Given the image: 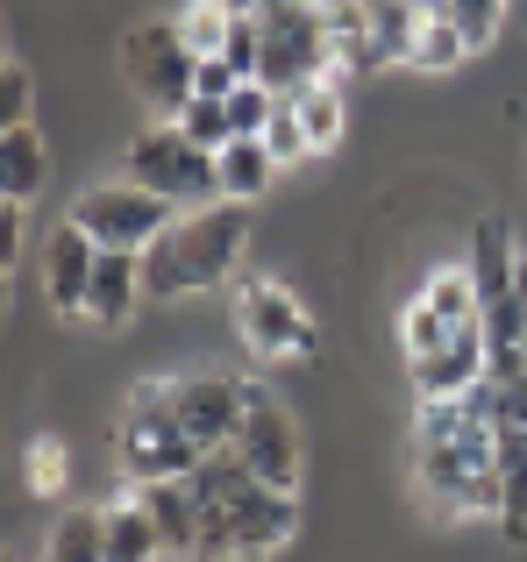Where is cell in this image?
<instances>
[{"mask_svg":"<svg viewBox=\"0 0 527 562\" xmlns=\"http://www.w3.org/2000/svg\"><path fill=\"white\" fill-rule=\"evenodd\" d=\"M136 498H143V513L157 520V535H165V555L193 562V549H200V492H193V477L136 484Z\"/></svg>","mask_w":527,"mask_h":562,"instance_id":"cell-14","label":"cell"},{"mask_svg":"<svg viewBox=\"0 0 527 562\" xmlns=\"http://www.w3.org/2000/svg\"><path fill=\"white\" fill-rule=\"evenodd\" d=\"M186 263H179V235H157L150 249H143V300H186Z\"/></svg>","mask_w":527,"mask_h":562,"instance_id":"cell-24","label":"cell"},{"mask_svg":"<svg viewBox=\"0 0 527 562\" xmlns=\"http://www.w3.org/2000/svg\"><path fill=\"white\" fill-rule=\"evenodd\" d=\"M292 108H300V122H306V143H314V150H328L335 136H343V79H314V86H300V93H292Z\"/></svg>","mask_w":527,"mask_h":562,"instance_id":"cell-22","label":"cell"},{"mask_svg":"<svg viewBox=\"0 0 527 562\" xmlns=\"http://www.w3.org/2000/svg\"><path fill=\"white\" fill-rule=\"evenodd\" d=\"M264 29V65L257 79L271 93H300V86L328 79L335 71V22H328V0H306V8H271L257 14Z\"/></svg>","mask_w":527,"mask_h":562,"instance_id":"cell-4","label":"cell"},{"mask_svg":"<svg viewBox=\"0 0 527 562\" xmlns=\"http://www.w3.org/2000/svg\"><path fill=\"white\" fill-rule=\"evenodd\" d=\"M171 398H179V420L200 449H228L243 427V406H250V384L228 371H186L171 378Z\"/></svg>","mask_w":527,"mask_h":562,"instance_id":"cell-10","label":"cell"},{"mask_svg":"<svg viewBox=\"0 0 527 562\" xmlns=\"http://www.w3.org/2000/svg\"><path fill=\"white\" fill-rule=\"evenodd\" d=\"M93 263H100V243L79 228V221L51 228V243H43V292H51L57 314H86V285H93Z\"/></svg>","mask_w":527,"mask_h":562,"instance_id":"cell-12","label":"cell"},{"mask_svg":"<svg viewBox=\"0 0 527 562\" xmlns=\"http://www.w3.org/2000/svg\"><path fill=\"white\" fill-rule=\"evenodd\" d=\"M165 555V535L143 513V498L128 492V506H108V562H157Z\"/></svg>","mask_w":527,"mask_h":562,"instance_id":"cell-19","label":"cell"},{"mask_svg":"<svg viewBox=\"0 0 527 562\" xmlns=\"http://www.w3.org/2000/svg\"><path fill=\"white\" fill-rule=\"evenodd\" d=\"M500 527L527 541V427H500Z\"/></svg>","mask_w":527,"mask_h":562,"instance_id":"cell-18","label":"cell"},{"mask_svg":"<svg viewBox=\"0 0 527 562\" xmlns=\"http://www.w3.org/2000/svg\"><path fill=\"white\" fill-rule=\"evenodd\" d=\"M236 14H271V8H306V0H228Z\"/></svg>","mask_w":527,"mask_h":562,"instance_id":"cell-34","label":"cell"},{"mask_svg":"<svg viewBox=\"0 0 527 562\" xmlns=\"http://www.w3.org/2000/svg\"><path fill=\"white\" fill-rule=\"evenodd\" d=\"M228 449H236L264 484L300 492V427H292V413L278 406L271 392H257V384H250V406H243V427H236Z\"/></svg>","mask_w":527,"mask_h":562,"instance_id":"cell-9","label":"cell"},{"mask_svg":"<svg viewBox=\"0 0 527 562\" xmlns=\"http://www.w3.org/2000/svg\"><path fill=\"white\" fill-rule=\"evenodd\" d=\"M520 328H527V257H520Z\"/></svg>","mask_w":527,"mask_h":562,"instance_id":"cell-35","label":"cell"},{"mask_svg":"<svg viewBox=\"0 0 527 562\" xmlns=\"http://www.w3.org/2000/svg\"><path fill=\"white\" fill-rule=\"evenodd\" d=\"M114 456H122L128 484H157V477H193L200 470V441L186 435L179 420V398H171V378L165 384H136L122 406V420H114Z\"/></svg>","mask_w":527,"mask_h":562,"instance_id":"cell-2","label":"cell"},{"mask_svg":"<svg viewBox=\"0 0 527 562\" xmlns=\"http://www.w3.org/2000/svg\"><path fill=\"white\" fill-rule=\"evenodd\" d=\"M414 8H421V14H449V0H414Z\"/></svg>","mask_w":527,"mask_h":562,"instance_id":"cell-36","label":"cell"},{"mask_svg":"<svg viewBox=\"0 0 527 562\" xmlns=\"http://www.w3.org/2000/svg\"><path fill=\"white\" fill-rule=\"evenodd\" d=\"M278 171H285V165L271 157V143H264V136H228L222 143V200H243V206H250L257 192L278 179Z\"/></svg>","mask_w":527,"mask_h":562,"instance_id":"cell-17","label":"cell"},{"mask_svg":"<svg viewBox=\"0 0 527 562\" xmlns=\"http://www.w3.org/2000/svg\"><path fill=\"white\" fill-rule=\"evenodd\" d=\"M43 562H108V513H65L43 541Z\"/></svg>","mask_w":527,"mask_h":562,"instance_id":"cell-20","label":"cell"},{"mask_svg":"<svg viewBox=\"0 0 527 562\" xmlns=\"http://www.w3.org/2000/svg\"><path fill=\"white\" fill-rule=\"evenodd\" d=\"M136 306H143V249H100L93 285H86V321L122 328Z\"/></svg>","mask_w":527,"mask_h":562,"instance_id":"cell-13","label":"cell"},{"mask_svg":"<svg viewBox=\"0 0 527 562\" xmlns=\"http://www.w3.org/2000/svg\"><path fill=\"white\" fill-rule=\"evenodd\" d=\"M171 122H179L193 143H208V150H222V143L236 136V122H228V100H208V93H193L179 114H171Z\"/></svg>","mask_w":527,"mask_h":562,"instance_id":"cell-27","label":"cell"},{"mask_svg":"<svg viewBox=\"0 0 527 562\" xmlns=\"http://www.w3.org/2000/svg\"><path fill=\"white\" fill-rule=\"evenodd\" d=\"M122 79L136 86V100L150 114H179L186 100H193V79H200V57L193 43L179 36V22H143L122 36Z\"/></svg>","mask_w":527,"mask_h":562,"instance_id":"cell-5","label":"cell"},{"mask_svg":"<svg viewBox=\"0 0 527 562\" xmlns=\"http://www.w3.org/2000/svg\"><path fill=\"white\" fill-rule=\"evenodd\" d=\"M222 57L236 65V79H257V65H264V29H257V14H236V22H228Z\"/></svg>","mask_w":527,"mask_h":562,"instance_id":"cell-32","label":"cell"},{"mask_svg":"<svg viewBox=\"0 0 527 562\" xmlns=\"http://www.w3.org/2000/svg\"><path fill=\"white\" fill-rule=\"evenodd\" d=\"M71 221H79L100 249H150L157 235L179 221V206H171L165 192L136 186V179H114V186L79 192V200H71Z\"/></svg>","mask_w":527,"mask_h":562,"instance_id":"cell-6","label":"cell"},{"mask_svg":"<svg viewBox=\"0 0 527 562\" xmlns=\"http://www.w3.org/2000/svg\"><path fill=\"white\" fill-rule=\"evenodd\" d=\"M363 22H371L378 65H392V57H414V29H421V8H414V0H363Z\"/></svg>","mask_w":527,"mask_h":562,"instance_id":"cell-21","label":"cell"},{"mask_svg":"<svg viewBox=\"0 0 527 562\" xmlns=\"http://www.w3.org/2000/svg\"><path fill=\"white\" fill-rule=\"evenodd\" d=\"M463 57H471L463 29L449 22V14H421V29H414V57H406V65H421V71H449V65H463Z\"/></svg>","mask_w":527,"mask_h":562,"instance_id":"cell-23","label":"cell"},{"mask_svg":"<svg viewBox=\"0 0 527 562\" xmlns=\"http://www.w3.org/2000/svg\"><path fill=\"white\" fill-rule=\"evenodd\" d=\"M236 321H243V342H250L257 357H292V363H300V357H314V349H321L306 306L292 300L278 278H250V285H243Z\"/></svg>","mask_w":527,"mask_h":562,"instance_id":"cell-8","label":"cell"},{"mask_svg":"<svg viewBox=\"0 0 527 562\" xmlns=\"http://www.w3.org/2000/svg\"><path fill=\"white\" fill-rule=\"evenodd\" d=\"M122 171H128L136 186L165 192L171 206H208V200H222V150L193 143L179 122H157V128H143V136L128 143Z\"/></svg>","mask_w":527,"mask_h":562,"instance_id":"cell-3","label":"cell"},{"mask_svg":"<svg viewBox=\"0 0 527 562\" xmlns=\"http://www.w3.org/2000/svg\"><path fill=\"white\" fill-rule=\"evenodd\" d=\"M43 179H51V143L36 136V122L0 128V200H36Z\"/></svg>","mask_w":527,"mask_h":562,"instance_id":"cell-16","label":"cell"},{"mask_svg":"<svg viewBox=\"0 0 527 562\" xmlns=\"http://www.w3.org/2000/svg\"><path fill=\"white\" fill-rule=\"evenodd\" d=\"M179 235V263H186V285L214 292L222 278H236L243 249H250V206L243 200H208V206H186L171 221Z\"/></svg>","mask_w":527,"mask_h":562,"instance_id":"cell-7","label":"cell"},{"mask_svg":"<svg viewBox=\"0 0 527 562\" xmlns=\"http://www.w3.org/2000/svg\"><path fill=\"white\" fill-rule=\"evenodd\" d=\"M506 8H514V0H449V22L463 29V43H471V50H492V43H500V29H506Z\"/></svg>","mask_w":527,"mask_h":562,"instance_id":"cell-26","label":"cell"},{"mask_svg":"<svg viewBox=\"0 0 527 562\" xmlns=\"http://www.w3.org/2000/svg\"><path fill=\"white\" fill-rule=\"evenodd\" d=\"M29 114H36V79H29L22 57H8V65H0V128L29 122Z\"/></svg>","mask_w":527,"mask_h":562,"instance_id":"cell-30","label":"cell"},{"mask_svg":"<svg viewBox=\"0 0 527 562\" xmlns=\"http://www.w3.org/2000/svg\"><path fill=\"white\" fill-rule=\"evenodd\" d=\"M22 243H29L22 200H0V271H14V263H22Z\"/></svg>","mask_w":527,"mask_h":562,"instance_id":"cell-33","label":"cell"},{"mask_svg":"<svg viewBox=\"0 0 527 562\" xmlns=\"http://www.w3.org/2000/svg\"><path fill=\"white\" fill-rule=\"evenodd\" d=\"M228 22H236V8H228V0H186V14H179V36L193 43V57H222V43H228Z\"/></svg>","mask_w":527,"mask_h":562,"instance_id":"cell-25","label":"cell"},{"mask_svg":"<svg viewBox=\"0 0 527 562\" xmlns=\"http://www.w3.org/2000/svg\"><path fill=\"white\" fill-rule=\"evenodd\" d=\"M228 520H236V555L243 562H264V555H278L292 541L300 506H292V492H278V484H250V492L228 506Z\"/></svg>","mask_w":527,"mask_h":562,"instance_id":"cell-11","label":"cell"},{"mask_svg":"<svg viewBox=\"0 0 527 562\" xmlns=\"http://www.w3.org/2000/svg\"><path fill=\"white\" fill-rule=\"evenodd\" d=\"M414 477L449 520H463V513H492L500 520V420L485 413L478 384L457 398H421Z\"/></svg>","mask_w":527,"mask_h":562,"instance_id":"cell-1","label":"cell"},{"mask_svg":"<svg viewBox=\"0 0 527 562\" xmlns=\"http://www.w3.org/2000/svg\"><path fill=\"white\" fill-rule=\"evenodd\" d=\"M29 492H36V498L65 492V441H51V435L29 441Z\"/></svg>","mask_w":527,"mask_h":562,"instance_id":"cell-31","label":"cell"},{"mask_svg":"<svg viewBox=\"0 0 527 562\" xmlns=\"http://www.w3.org/2000/svg\"><path fill=\"white\" fill-rule=\"evenodd\" d=\"M271 114H278V93L264 79H243L236 93H228V122H236V136H264Z\"/></svg>","mask_w":527,"mask_h":562,"instance_id":"cell-28","label":"cell"},{"mask_svg":"<svg viewBox=\"0 0 527 562\" xmlns=\"http://www.w3.org/2000/svg\"><path fill=\"white\" fill-rule=\"evenodd\" d=\"M264 143H271L278 165H300V157H314V143H306V122H300V108H292V93H278V114H271V128H264Z\"/></svg>","mask_w":527,"mask_h":562,"instance_id":"cell-29","label":"cell"},{"mask_svg":"<svg viewBox=\"0 0 527 562\" xmlns=\"http://www.w3.org/2000/svg\"><path fill=\"white\" fill-rule=\"evenodd\" d=\"M406 378H414L421 398H457V392H471V384L485 378V328H471V335H457L449 349L406 363Z\"/></svg>","mask_w":527,"mask_h":562,"instance_id":"cell-15","label":"cell"}]
</instances>
